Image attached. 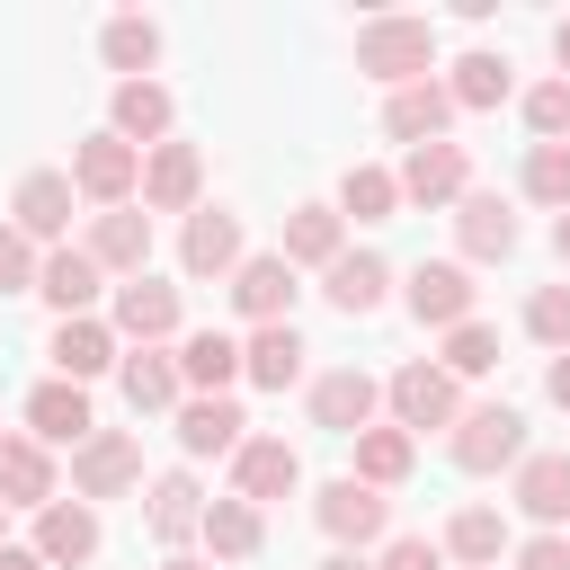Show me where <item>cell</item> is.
I'll list each match as a JSON object with an SVG mask.
<instances>
[{"label":"cell","mask_w":570,"mask_h":570,"mask_svg":"<svg viewBox=\"0 0 570 570\" xmlns=\"http://www.w3.org/2000/svg\"><path fill=\"white\" fill-rule=\"evenodd\" d=\"M428 62H436V27L428 18H365L356 27V71L410 89V80H428Z\"/></svg>","instance_id":"1"},{"label":"cell","mask_w":570,"mask_h":570,"mask_svg":"<svg viewBox=\"0 0 570 570\" xmlns=\"http://www.w3.org/2000/svg\"><path fill=\"white\" fill-rule=\"evenodd\" d=\"M454 463H463V472L525 463V419H517L508 401H490V410H463V419H454Z\"/></svg>","instance_id":"2"},{"label":"cell","mask_w":570,"mask_h":570,"mask_svg":"<svg viewBox=\"0 0 570 570\" xmlns=\"http://www.w3.org/2000/svg\"><path fill=\"white\" fill-rule=\"evenodd\" d=\"M142 481V445L125 428H89V445H71V490L80 499H116Z\"/></svg>","instance_id":"3"},{"label":"cell","mask_w":570,"mask_h":570,"mask_svg":"<svg viewBox=\"0 0 570 570\" xmlns=\"http://www.w3.org/2000/svg\"><path fill=\"white\" fill-rule=\"evenodd\" d=\"M410 312L428 330H463L472 321V267L463 258H419L410 267Z\"/></svg>","instance_id":"4"},{"label":"cell","mask_w":570,"mask_h":570,"mask_svg":"<svg viewBox=\"0 0 570 570\" xmlns=\"http://www.w3.org/2000/svg\"><path fill=\"white\" fill-rule=\"evenodd\" d=\"M383 392H392L401 436H410V428H454V419H463V410H454V374H445V365H428V356H419V365H401Z\"/></svg>","instance_id":"5"},{"label":"cell","mask_w":570,"mask_h":570,"mask_svg":"<svg viewBox=\"0 0 570 570\" xmlns=\"http://www.w3.org/2000/svg\"><path fill=\"white\" fill-rule=\"evenodd\" d=\"M134 178H142V151H134V142H116V134H89V142H80V160H71V187H80V196H98L107 214L134 196Z\"/></svg>","instance_id":"6"},{"label":"cell","mask_w":570,"mask_h":570,"mask_svg":"<svg viewBox=\"0 0 570 570\" xmlns=\"http://www.w3.org/2000/svg\"><path fill=\"white\" fill-rule=\"evenodd\" d=\"M374 401H383V383H374L365 365H338V374L312 383V428H330V436H365Z\"/></svg>","instance_id":"7"},{"label":"cell","mask_w":570,"mask_h":570,"mask_svg":"<svg viewBox=\"0 0 570 570\" xmlns=\"http://www.w3.org/2000/svg\"><path fill=\"white\" fill-rule=\"evenodd\" d=\"M445 125H454V89L445 80H410V89H392V107H383V134L392 142H445Z\"/></svg>","instance_id":"8"},{"label":"cell","mask_w":570,"mask_h":570,"mask_svg":"<svg viewBox=\"0 0 570 570\" xmlns=\"http://www.w3.org/2000/svg\"><path fill=\"white\" fill-rule=\"evenodd\" d=\"M321 525H330L338 543H356V552H365V543L392 525V499H383V490H365V481L347 472V481H330V490H321Z\"/></svg>","instance_id":"9"},{"label":"cell","mask_w":570,"mask_h":570,"mask_svg":"<svg viewBox=\"0 0 570 570\" xmlns=\"http://www.w3.org/2000/svg\"><path fill=\"white\" fill-rule=\"evenodd\" d=\"M232 481H240L249 508H258V499H285V490L303 481V454H294L285 436H249V445L232 454Z\"/></svg>","instance_id":"10"},{"label":"cell","mask_w":570,"mask_h":570,"mask_svg":"<svg viewBox=\"0 0 570 570\" xmlns=\"http://www.w3.org/2000/svg\"><path fill=\"white\" fill-rule=\"evenodd\" d=\"M196 151L187 142H151V160H142V205L151 214H196Z\"/></svg>","instance_id":"11"},{"label":"cell","mask_w":570,"mask_h":570,"mask_svg":"<svg viewBox=\"0 0 570 570\" xmlns=\"http://www.w3.org/2000/svg\"><path fill=\"white\" fill-rule=\"evenodd\" d=\"M392 187H401L410 205H454V196H463V142H419Z\"/></svg>","instance_id":"12"},{"label":"cell","mask_w":570,"mask_h":570,"mask_svg":"<svg viewBox=\"0 0 570 570\" xmlns=\"http://www.w3.org/2000/svg\"><path fill=\"white\" fill-rule=\"evenodd\" d=\"M454 240H463V258H508L517 249V214H508V196H454Z\"/></svg>","instance_id":"13"},{"label":"cell","mask_w":570,"mask_h":570,"mask_svg":"<svg viewBox=\"0 0 570 570\" xmlns=\"http://www.w3.org/2000/svg\"><path fill=\"white\" fill-rule=\"evenodd\" d=\"M178 258H187V276H232V267H240V223H232L223 205H196Z\"/></svg>","instance_id":"14"},{"label":"cell","mask_w":570,"mask_h":570,"mask_svg":"<svg viewBox=\"0 0 570 570\" xmlns=\"http://www.w3.org/2000/svg\"><path fill=\"white\" fill-rule=\"evenodd\" d=\"M240 401H223V392H196V401H178V445L187 454H240Z\"/></svg>","instance_id":"15"},{"label":"cell","mask_w":570,"mask_h":570,"mask_svg":"<svg viewBox=\"0 0 570 570\" xmlns=\"http://www.w3.org/2000/svg\"><path fill=\"white\" fill-rule=\"evenodd\" d=\"M0 508H53V454L36 436H0Z\"/></svg>","instance_id":"16"},{"label":"cell","mask_w":570,"mask_h":570,"mask_svg":"<svg viewBox=\"0 0 570 570\" xmlns=\"http://www.w3.org/2000/svg\"><path fill=\"white\" fill-rule=\"evenodd\" d=\"M36 294H45L62 321H89V303H98V258H89V249H53V258L36 267Z\"/></svg>","instance_id":"17"},{"label":"cell","mask_w":570,"mask_h":570,"mask_svg":"<svg viewBox=\"0 0 570 570\" xmlns=\"http://www.w3.org/2000/svg\"><path fill=\"white\" fill-rule=\"evenodd\" d=\"M27 428L45 445H89V392L80 383H36L27 392Z\"/></svg>","instance_id":"18"},{"label":"cell","mask_w":570,"mask_h":570,"mask_svg":"<svg viewBox=\"0 0 570 570\" xmlns=\"http://www.w3.org/2000/svg\"><path fill=\"white\" fill-rule=\"evenodd\" d=\"M89 258H98V276H107V267L142 276V258H151V214H134V205L98 214V232H89Z\"/></svg>","instance_id":"19"},{"label":"cell","mask_w":570,"mask_h":570,"mask_svg":"<svg viewBox=\"0 0 570 570\" xmlns=\"http://www.w3.org/2000/svg\"><path fill=\"white\" fill-rule=\"evenodd\" d=\"M232 303H240L249 321H285V312H294V267H285V258H240V267H232Z\"/></svg>","instance_id":"20"},{"label":"cell","mask_w":570,"mask_h":570,"mask_svg":"<svg viewBox=\"0 0 570 570\" xmlns=\"http://www.w3.org/2000/svg\"><path fill=\"white\" fill-rule=\"evenodd\" d=\"M240 374L267 383V392H285V383L303 374V338H294V321H258L249 347H240Z\"/></svg>","instance_id":"21"},{"label":"cell","mask_w":570,"mask_h":570,"mask_svg":"<svg viewBox=\"0 0 570 570\" xmlns=\"http://www.w3.org/2000/svg\"><path fill=\"white\" fill-rule=\"evenodd\" d=\"M517 508L534 525H561L570 517V454H525L517 463Z\"/></svg>","instance_id":"22"},{"label":"cell","mask_w":570,"mask_h":570,"mask_svg":"<svg viewBox=\"0 0 570 570\" xmlns=\"http://www.w3.org/2000/svg\"><path fill=\"white\" fill-rule=\"evenodd\" d=\"M383 285H392V267H383L374 249H338V258H330V276H321V294H330L338 312H374V303H383Z\"/></svg>","instance_id":"23"},{"label":"cell","mask_w":570,"mask_h":570,"mask_svg":"<svg viewBox=\"0 0 570 570\" xmlns=\"http://www.w3.org/2000/svg\"><path fill=\"white\" fill-rule=\"evenodd\" d=\"M116 330H125V338H142V347H151V338H169V330H178V285L134 276V285L116 294Z\"/></svg>","instance_id":"24"},{"label":"cell","mask_w":570,"mask_h":570,"mask_svg":"<svg viewBox=\"0 0 570 570\" xmlns=\"http://www.w3.org/2000/svg\"><path fill=\"white\" fill-rule=\"evenodd\" d=\"M62 223H71V178H62V169L18 178V232H27V240H53Z\"/></svg>","instance_id":"25"},{"label":"cell","mask_w":570,"mask_h":570,"mask_svg":"<svg viewBox=\"0 0 570 570\" xmlns=\"http://www.w3.org/2000/svg\"><path fill=\"white\" fill-rule=\"evenodd\" d=\"M53 365H62V383L107 374V365H116V330H107V321H62V330H53Z\"/></svg>","instance_id":"26"},{"label":"cell","mask_w":570,"mask_h":570,"mask_svg":"<svg viewBox=\"0 0 570 570\" xmlns=\"http://www.w3.org/2000/svg\"><path fill=\"white\" fill-rule=\"evenodd\" d=\"M142 517H151V534H160V543H187V534L205 525V490H196L187 472H160V481H151V508H142Z\"/></svg>","instance_id":"27"},{"label":"cell","mask_w":570,"mask_h":570,"mask_svg":"<svg viewBox=\"0 0 570 570\" xmlns=\"http://www.w3.org/2000/svg\"><path fill=\"white\" fill-rule=\"evenodd\" d=\"M89 552H98V517H89V508H62V499H53V508L36 517V561L53 570V561H89Z\"/></svg>","instance_id":"28"},{"label":"cell","mask_w":570,"mask_h":570,"mask_svg":"<svg viewBox=\"0 0 570 570\" xmlns=\"http://www.w3.org/2000/svg\"><path fill=\"white\" fill-rule=\"evenodd\" d=\"M169 134V89L160 80H116V142H160Z\"/></svg>","instance_id":"29"},{"label":"cell","mask_w":570,"mask_h":570,"mask_svg":"<svg viewBox=\"0 0 570 570\" xmlns=\"http://www.w3.org/2000/svg\"><path fill=\"white\" fill-rule=\"evenodd\" d=\"M240 374V338H223V330H196L187 347H178V383H196V392H223Z\"/></svg>","instance_id":"30"},{"label":"cell","mask_w":570,"mask_h":570,"mask_svg":"<svg viewBox=\"0 0 570 570\" xmlns=\"http://www.w3.org/2000/svg\"><path fill=\"white\" fill-rule=\"evenodd\" d=\"M196 534H205V543H214V561H249V552H258V534H267V525H258V508H249V499H214V508H205V525H196Z\"/></svg>","instance_id":"31"},{"label":"cell","mask_w":570,"mask_h":570,"mask_svg":"<svg viewBox=\"0 0 570 570\" xmlns=\"http://www.w3.org/2000/svg\"><path fill=\"white\" fill-rule=\"evenodd\" d=\"M276 258H285V267H294V258L330 267V258H338V214H330V205H294V214H285V249H276Z\"/></svg>","instance_id":"32"},{"label":"cell","mask_w":570,"mask_h":570,"mask_svg":"<svg viewBox=\"0 0 570 570\" xmlns=\"http://www.w3.org/2000/svg\"><path fill=\"white\" fill-rule=\"evenodd\" d=\"M356 481H365V490L410 481V436H401V428H365V436H356Z\"/></svg>","instance_id":"33"},{"label":"cell","mask_w":570,"mask_h":570,"mask_svg":"<svg viewBox=\"0 0 570 570\" xmlns=\"http://www.w3.org/2000/svg\"><path fill=\"white\" fill-rule=\"evenodd\" d=\"M125 401H134V410H169V401H178V365H169L160 347L125 356Z\"/></svg>","instance_id":"34"},{"label":"cell","mask_w":570,"mask_h":570,"mask_svg":"<svg viewBox=\"0 0 570 570\" xmlns=\"http://www.w3.org/2000/svg\"><path fill=\"white\" fill-rule=\"evenodd\" d=\"M499 543H508L499 508H463V517L445 525V543H436V552H454V561H499Z\"/></svg>","instance_id":"35"},{"label":"cell","mask_w":570,"mask_h":570,"mask_svg":"<svg viewBox=\"0 0 570 570\" xmlns=\"http://www.w3.org/2000/svg\"><path fill=\"white\" fill-rule=\"evenodd\" d=\"M508 98V53H463L454 62V107H499Z\"/></svg>","instance_id":"36"},{"label":"cell","mask_w":570,"mask_h":570,"mask_svg":"<svg viewBox=\"0 0 570 570\" xmlns=\"http://www.w3.org/2000/svg\"><path fill=\"white\" fill-rule=\"evenodd\" d=\"M525 196L552 205V214L570 205V142H534V151H525Z\"/></svg>","instance_id":"37"},{"label":"cell","mask_w":570,"mask_h":570,"mask_svg":"<svg viewBox=\"0 0 570 570\" xmlns=\"http://www.w3.org/2000/svg\"><path fill=\"white\" fill-rule=\"evenodd\" d=\"M338 205H347L356 223H383V214L401 205V187H392V169H347V178H338Z\"/></svg>","instance_id":"38"},{"label":"cell","mask_w":570,"mask_h":570,"mask_svg":"<svg viewBox=\"0 0 570 570\" xmlns=\"http://www.w3.org/2000/svg\"><path fill=\"white\" fill-rule=\"evenodd\" d=\"M107 62H116V71H151V62H160V27H151V18H116V27H107Z\"/></svg>","instance_id":"39"},{"label":"cell","mask_w":570,"mask_h":570,"mask_svg":"<svg viewBox=\"0 0 570 570\" xmlns=\"http://www.w3.org/2000/svg\"><path fill=\"white\" fill-rule=\"evenodd\" d=\"M490 365H499V330H481V321L445 330V374H490Z\"/></svg>","instance_id":"40"},{"label":"cell","mask_w":570,"mask_h":570,"mask_svg":"<svg viewBox=\"0 0 570 570\" xmlns=\"http://www.w3.org/2000/svg\"><path fill=\"white\" fill-rule=\"evenodd\" d=\"M525 125H534L543 142H570V80H543V89H525Z\"/></svg>","instance_id":"41"},{"label":"cell","mask_w":570,"mask_h":570,"mask_svg":"<svg viewBox=\"0 0 570 570\" xmlns=\"http://www.w3.org/2000/svg\"><path fill=\"white\" fill-rule=\"evenodd\" d=\"M525 330H534L543 347H570V285H543V294L525 303Z\"/></svg>","instance_id":"42"},{"label":"cell","mask_w":570,"mask_h":570,"mask_svg":"<svg viewBox=\"0 0 570 570\" xmlns=\"http://www.w3.org/2000/svg\"><path fill=\"white\" fill-rule=\"evenodd\" d=\"M36 267H45V258H36V240L9 223V232H0V294H36Z\"/></svg>","instance_id":"43"},{"label":"cell","mask_w":570,"mask_h":570,"mask_svg":"<svg viewBox=\"0 0 570 570\" xmlns=\"http://www.w3.org/2000/svg\"><path fill=\"white\" fill-rule=\"evenodd\" d=\"M383 570H445V552H436L428 534H401V543L383 552Z\"/></svg>","instance_id":"44"},{"label":"cell","mask_w":570,"mask_h":570,"mask_svg":"<svg viewBox=\"0 0 570 570\" xmlns=\"http://www.w3.org/2000/svg\"><path fill=\"white\" fill-rule=\"evenodd\" d=\"M517 570H570V543H561V534H534V543L517 552Z\"/></svg>","instance_id":"45"},{"label":"cell","mask_w":570,"mask_h":570,"mask_svg":"<svg viewBox=\"0 0 570 570\" xmlns=\"http://www.w3.org/2000/svg\"><path fill=\"white\" fill-rule=\"evenodd\" d=\"M543 392H552V401H561V410H570V347H561V356H552V374H543Z\"/></svg>","instance_id":"46"},{"label":"cell","mask_w":570,"mask_h":570,"mask_svg":"<svg viewBox=\"0 0 570 570\" xmlns=\"http://www.w3.org/2000/svg\"><path fill=\"white\" fill-rule=\"evenodd\" d=\"M0 570H45V561H36V543H0Z\"/></svg>","instance_id":"47"},{"label":"cell","mask_w":570,"mask_h":570,"mask_svg":"<svg viewBox=\"0 0 570 570\" xmlns=\"http://www.w3.org/2000/svg\"><path fill=\"white\" fill-rule=\"evenodd\" d=\"M552 53H561V80H570V18L552 27Z\"/></svg>","instance_id":"48"},{"label":"cell","mask_w":570,"mask_h":570,"mask_svg":"<svg viewBox=\"0 0 570 570\" xmlns=\"http://www.w3.org/2000/svg\"><path fill=\"white\" fill-rule=\"evenodd\" d=\"M552 249H561V258H570V205H561V223H552Z\"/></svg>","instance_id":"49"},{"label":"cell","mask_w":570,"mask_h":570,"mask_svg":"<svg viewBox=\"0 0 570 570\" xmlns=\"http://www.w3.org/2000/svg\"><path fill=\"white\" fill-rule=\"evenodd\" d=\"M321 570H365V561H356V552H330V561H321Z\"/></svg>","instance_id":"50"},{"label":"cell","mask_w":570,"mask_h":570,"mask_svg":"<svg viewBox=\"0 0 570 570\" xmlns=\"http://www.w3.org/2000/svg\"><path fill=\"white\" fill-rule=\"evenodd\" d=\"M160 570H205V561H187V552H169V561H160Z\"/></svg>","instance_id":"51"}]
</instances>
